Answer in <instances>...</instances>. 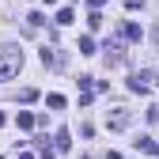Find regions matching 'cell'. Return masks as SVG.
I'll list each match as a JSON object with an SVG mask.
<instances>
[{
    "label": "cell",
    "instance_id": "cell-1",
    "mask_svg": "<svg viewBox=\"0 0 159 159\" xmlns=\"http://www.w3.org/2000/svg\"><path fill=\"white\" fill-rule=\"evenodd\" d=\"M23 68V49L19 46H0V80H11Z\"/></svg>",
    "mask_w": 159,
    "mask_h": 159
},
{
    "label": "cell",
    "instance_id": "cell-2",
    "mask_svg": "<svg viewBox=\"0 0 159 159\" xmlns=\"http://www.w3.org/2000/svg\"><path fill=\"white\" fill-rule=\"evenodd\" d=\"M106 125H110V129H117V133H121V129H129V125H133V114H129V110H121V106H117V110H110V117H106Z\"/></svg>",
    "mask_w": 159,
    "mask_h": 159
},
{
    "label": "cell",
    "instance_id": "cell-3",
    "mask_svg": "<svg viewBox=\"0 0 159 159\" xmlns=\"http://www.w3.org/2000/svg\"><path fill=\"white\" fill-rule=\"evenodd\" d=\"M42 65H49V68H61V65H65V57L57 53V46H46V49H42Z\"/></svg>",
    "mask_w": 159,
    "mask_h": 159
},
{
    "label": "cell",
    "instance_id": "cell-4",
    "mask_svg": "<svg viewBox=\"0 0 159 159\" xmlns=\"http://www.w3.org/2000/svg\"><path fill=\"white\" fill-rule=\"evenodd\" d=\"M34 121H38V117H34L30 110H19V114H15V125H19V129H34Z\"/></svg>",
    "mask_w": 159,
    "mask_h": 159
},
{
    "label": "cell",
    "instance_id": "cell-5",
    "mask_svg": "<svg viewBox=\"0 0 159 159\" xmlns=\"http://www.w3.org/2000/svg\"><path fill=\"white\" fill-rule=\"evenodd\" d=\"M53 144H57V152H68V148H72V136H68V129H57V140H53Z\"/></svg>",
    "mask_w": 159,
    "mask_h": 159
},
{
    "label": "cell",
    "instance_id": "cell-6",
    "mask_svg": "<svg viewBox=\"0 0 159 159\" xmlns=\"http://www.w3.org/2000/svg\"><path fill=\"white\" fill-rule=\"evenodd\" d=\"M80 53H95V38L91 34H84V38H80V46H76Z\"/></svg>",
    "mask_w": 159,
    "mask_h": 159
},
{
    "label": "cell",
    "instance_id": "cell-7",
    "mask_svg": "<svg viewBox=\"0 0 159 159\" xmlns=\"http://www.w3.org/2000/svg\"><path fill=\"white\" fill-rule=\"evenodd\" d=\"M72 19H76V11H72V8H61V11H57V23H61V27H68Z\"/></svg>",
    "mask_w": 159,
    "mask_h": 159
},
{
    "label": "cell",
    "instance_id": "cell-8",
    "mask_svg": "<svg viewBox=\"0 0 159 159\" xmlns=\"http://www.w3.org/2000/svg\"><path fill=\"white\" fill-rule=\"evenodd\" d=\"M34 98H38L34 87H23V91H19V102H34Z\"/></svg>",
    "mask_w": 159,
    "mask_h": 159
},
{
    "label": "cell",
    "instance_id": "cell-9",
    "mask_svg": "<svg viewBox=\"0 0 159 159\" xmlns=\"http://www.w3.org/2000/svg\"><path fill=\"white\" fill-rule=\"evenodd\" d=\"M125 38H129V42H136V38H140V27H136V23H125Z\"/></svg>",
    "mask_w": 159,
    "mask_h": 159
},
{
    "label": "cell",
    "instance_id": "cell-10",
    "mask_svg": "<svg viewBox=\"0 0 159 159\" xmlns=\"http://www.w3.org/2000/svg\"><path fill=\"white\" fill-rule=\"evenodd\" d=\"M87 27H91V30H98V27H102V15L91 11V15H87Z\"/></svg>",
    "mask_w": 159,
    "mask_h": 159
},
{
    "label": "cell",
    "instance_id": "cell-11",
    "mask_svg": "<svg viewBox=\"0 0 159 159\" xmlns=\"http://www.w3.org/2000/svg\"><path fill=\"white\" fill-rule=\"evenodd\" d=\"M46 102H49L53 110H61V106H65V95H49V98H46Z\"/></svg>",
    "mask_w": 159,
    "mask_h": 159
},
{
    "label": "cell",
    "instance_id": "cell-12",
    "mask_svg": "<svg viewBox=\"0 0 159 159\" xmlns=\"http://www.w3.org/2000/svg\"><path fill=\"white\" fill-rule=\"evenodd\" d=\"M102 4H106V0H87V8H91V11H98Z\"/></svg>",
    "mask_w": 159,
    "mask_h": 159
},
{
    "label": "cell",
    "instance_id": "cell-13",
    "mask_svg": "<svg viewBox=\"0 0 159 159\" xmlns=\"http://www.w3.org/2000/svg\"><path fill=\"white\" fill-rule=\"evenodd\" d=\"M4 121H8V117H4V114H0V129H4Z\"/></svg>",
    "mask_w": 159,
    "mask_h": 159
},
{
    "label": "cell",
    "instance_id": "cell-14",
    "mask_svg": "<svg viewBox=\"0 0 159 159\" xmlns=\"http://www.w3.org/2000/svg\"><path fill=\"white\" fill-rule=\"evenodd\" d=\"M42 4H57V0H42Z\"/></svg>",
    "mask_w": 159,
    "mask_h": 159
}]
</instances>
